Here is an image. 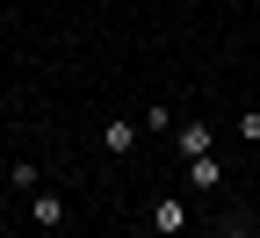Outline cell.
<instances>
[{
	"label": "cell",
	"instance_id": "obj_1",
	"mask_svg": "<svg viewBox=\"0 0 260 238\" xmlns=\"http://www.w3.org/2000/svg\"><path fill=\"white\" fill-rule=\"evenodd\" d=\"M152 231H167V238H181V231H188V195H174V188H159V195H152Z\"/></svg>",
	"mask_w": 260,
	"mask_h": 238
},
{
	"label": "cell",
	"instance_id": "obj_2",
	"mask_svg": "<svg viewBox=\"0 0 260 238\" xmlns=\"http://www.w3.org/2000/svg\"><path fill=\"white\" fill-rule=\"evenodd\" d=\"M138 130H145L138 116H109V123H102V152H109V159H130V152H138Z\"/></svg>",
	"mask_w": 260,
	"mask_h": 238
},
{
	"label": "cell",
	"instance_id": "obj_3",
	"mask_svg": "<svg viewBox=\"0 0 260 238\" xmlns=\"http://www.w3.org/2000/svg\"><path fill=\"white\" fill-rule=\"evenodd\" d=\"M181 181H188V195H217V188H224V166H217V152L188 159V166H181Z\"/></svg>",
	"mask_w": 260,
	"mask_h": 238
},
{
	"label": "cell",
	"instance_id": "obj_4",
	"mask_svg": "<svg viewBox=\"0 0 260 238\" xmlns=\"http://www.w3.org/2000/svg\"><path fill=\"white\" fill-rule=\"evenodd\" d=\"M210 145H217V130H210L203 116H195V123H181V130H174V152H181V166H188V159H203Z\"/></svg>",
	"mask_w": 260,
	"mask_h": 238
},
{
	"label": "cell",
	"instance_id": "obj_5",
	"mask_svg": "<svg viewBox=\"0 0 260 238\" xmlns=\"http://www.w3.org/2000/svg\"><path fill=\"white\" fill-rule=\"evenodd\" d=\"M29 224H37V231H58L65 224V195L58 188H37V195H29Z\"/></svg>",
	"mask_w": 260,
	"mask_h": 238
},
{
	"label": "cell",
	"instance_id": "obj_6",
	"mask_svg": "<svg viewBox=\"0 0 260 238\" xmlns=\"http://www.w3.org/2000/svg\"><path fill=\"white\" fill-rule=\"evenodd\" d=\"M8 188H15V195H37V188H44V166H37V159H15V166H8Z\"/></svg>",
	"mask_w": 260,
	"mask_h": 238
},
{
	"label": "cell",
	"instance_id": "obj_7",
	"mask_svg": "<svg viewBox=\"0 0 260 238\" xmlns=\"http://www.w3.org/2000/svg\"><path fill=\"white\" fill-rule=\"evenodd\" d=\"M224 238H260V224H253V217H232V224H224Z\"/></svg>",
	"mask_w": 260,
	"mask_h": 238
},
{
	"label": "cell",
	"instance_id": "obj_8",
	"mask_svg": "<svg viewBox=\"0 0 260 238\" xmlns=\"http://www.w3.org/2000/svg\"><path fill=\"white\" fill-rule=\"evenodd\" d=\"M239 138H253V145H260V116H253V109L239 116Z\"/></svg>",
	"mask_w": 260,
	"mask_h": 238
},
{
	"label": "cell",
	"instance_id": "obj_9",
	"mask_svg": "<svg viewBox=\"0 0 260 238\" xmlns=\"http://www.w3.org/2000/svg\"><path fill=\"white\" fill-rule=\"evenodd\" d=\"M0 195H8V166H0Z\"/></svg>",
	"mask_w": 260,
	"mask_h": 238
}]
</instances>
